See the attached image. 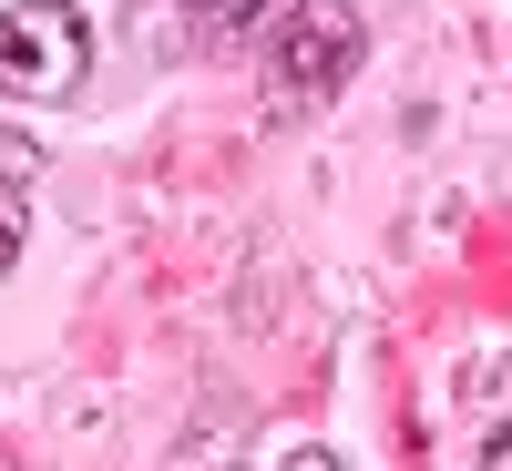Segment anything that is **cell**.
Instances as JSON below:
<instances>
[{
    "instance_id": "1",
    "label": "cell",
    "mask_w": 512,
    "mask_h": 471,
    "mask_svg": "<svg viewBox=\"0 0 512 471\" xmlns=\"http://www.w3.org/2000/svg\"><path fill=\"white\" fill-rule=\"evenodd\" d=\"M93 82V21L72 0H11L0 11V93L11 103H72Z\"/></svg>"
},
{
    "instance_id": "2",
    "label": "cell",
    "mask_w": 512,
    "mask_h": 471,
    "mask_svg": "<svg viewBox=\"0 0 512 471\" xmlns=\"http://www.w3.org/2000/svg\"><path fill=\"white\" fill-rule=\"evenodd\" d=\"M359 21L338 11V0H287L277 11V41H267V72H277V93L287 103H328L338 82L359 72Z\"/></svg>"
},
{
    "instance_id": "3",
    "label": "cell",
    "mask_w": 512,
    "mask_h": 471,
    "mask_svg": "<svg viewBox=\"0 0 512 471\" xmlns=\"http://www.w3.org/2000/svg\"><path fill=\"white\" fill-rule=\"evenodd\" d=\"M164 471H246V420H236V410L185 420V441H175V461H164Z\"/></svg>"
},
{
    "instance_id": "4",
    "label": "cell",
    "mask_w": 512,
    "mask_h": 471,
    "mask_svg": "<svg viewBox=\"0 0 512 471\" xmlns=\"http://www.w3.org/2000/svg\"><path fill=\"white\" fill-rule=\"evenodd\" d=\"M267 11H277V0H185V21H195L205 41H246Z\"/></svg>"
},
{
    "instance_id": "5",
    "label": "cell",
    "mask_w": 512,
    "mask_h": 471,
    "mask_svg": "<svg viewBox=\"0 0 512 471\" xmlns=\"http://www.w3.org/2000/svg\"><path fill=\"white\" fill-rule=\"evenodd\" d=\"M21 246H31V205H21V185H0V277L21 267Z\"/></svg>"
},
{
    "instance_id": "6",
    "label": "cell",
    "mask_w": 512,
    "mask_h": 471,
    "mask_svg": "<svg viewBox=\"0 0 512 471\" xmlns=\"http://www.w3.org/2000/svg\"><path fill=\"white\" fill-rule=\"evenodd\" d=\"M482 471H512V390H502V410L482 420Z\"/></svg>"
},
{
    "instance_id": "7",
    "label": "cell",
    "mask_w": 512,
    "mask_h": 471,
    "mask_svg": "<svg viewBox=\"0 0 512 471\" xmlns=\"http://www.w3.org/2000/svg\"><path fill=\"white\" fill-rule=\"evenodd\" d=\"M41 175V154H31V134H0V185H31Z\"/></svg>"
},
{
    "instance_id": "8",
    "label": "cell",
    "mask_w": 512,
    "mask_h": 471,
    "mask_svg": "<svg viewBox=\"0 0 512 471\" xmlns=\"http://www.w3.org/2000/svg\"><path fill=\"white\" fill-rule=\"evenodd\" d=\"M277 471H349V461H338V451H287Z\"/></svg>"
}]
</instances>
